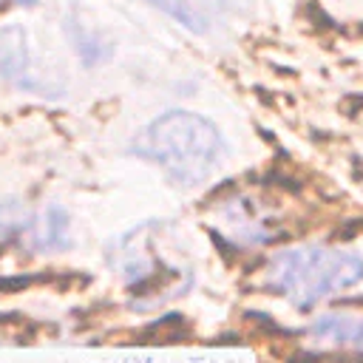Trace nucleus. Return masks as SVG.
I'll use <instances>...</instances> for the list:
<instances>
[{
	"label": "nucleus",
	"instance_id": "obj_1",
	"mask_svg": "<svg viewBox=\"0 0 363 363\" xmlns=\"http://www.w3.org/2000/svg\"><path fill=\"white\" fill-rule=\"evenodd\" d=\"M363 281V255L346 247H292L272 255L267 284L301 309L340 295Z\"/></svg>",
	"mask_w": 363,
	"mask_h": 363
},
{
	"label": "nucleus",
	"instance_id": "obj_2",
	"mask_svg": "<svg viewBox=\"0 0 363 363\" xmlns=\"http://www.w3.org/2000/svg\"><path fill=\"white\" fill-rule=\"evenodd\" d=\"M221 147L213 122L190 111H170L153 119L133 142V150L159 162L176 184H199L218 162Z\"/></svg>",
	"mask_w": 363,
	"mask_h": 363
},
{
	"label": "nucleus",
	"instance_id": "obj_3",
	"mask_svg": "<svg viewBox=\"0 0 363 363\" xmlns=\"http://www.w3.org/2000/svg\"><path fill=\"white\" fill-rule=\"evenodd\" d=\"M309 337L318 346H329V349H343V352L363 354V315H352V312H329V315H320L309 326Z\"/></svg>",
	"mask_w": 363,
	"mask_h": 363
},
{
	"label": "nucleus",
	"instance_id": "obj_4",
	"mask_svg": "<svg viewBox=\"0 0 363 363\" xmlns=\"http://www.w3.org/2000/svg\"><path fill=\"white\" fill-rule=\"evenodd\" d=\"M0 77L6 82H11V85L34 88L28 40H26V28L23 26L0 28Z\"/></svg>",
	"mask_w": 363,
	"mask_h": 363
},
{
	"label": "nucleus",
	"instance_id": "obj_5",
	"mask_svg": "<svg viewBox=\"0 0 363 363\" xmlns=\"http://www.w3.org/2000/svg\"><path fill=\"white\" fill-rule=\"evenodd\" d=\"M37 247H51V250H62L68 241V213L57 204H51L43 213V221L37 227Z\"/></svg>",
	"mask_w": 363,
	"mask_h": 363
},
{
	"label": "nucleus",
	"instance_id": "obj_6",
	"mask_svg": "<svg viewBox=\"0 0 363 363\" xmlns=\"http://www.w3.org/2000/svg\"><path fill=\"white\" fill-rule=\"evenodd\" d=\"M68 28H71V40H74V48H77V54L82 57V62H88V65H94V62H99V60H105L108 54H111V45L108 43H102L94 31H88L79 20H68Z\"/></svg>",
	"mask_w": 363,
	"mask_h": 363
},
{
	"label": "nucleus",
	"instance_id": "obj_7",
	"mask_svg": "<svg viewBox=\"0 0 363 363\" xmlns=\"http://www.w3.org/2000/svg\"><path fill=\"white\" fill-rule=\"evenodd\" d=\"M150 6H156V9H162L164 14H170L173 20H179L182 26H187L190 31H204L207 26H204V20L199 17V11L196 9H190L187 3H182V0H147Z\"/></svg>",
	"mask_w": 363,
	"mask_h": 363
},
{
	"label": "nucleus",
	"instance_id": "obj_8",
	"mask_svg": "<svg viewBox=\"0 0 363 363\" xmlns=\"http://www.w3.org/2000/svg\"><path fill=\"white\" fill-rule=\"evenodd\" d=\"M11 3H17V6H34L37 0H11Z\"/></svg>",
	"mask_w": 363,
	"mask_h": 363
}]
</instances>
